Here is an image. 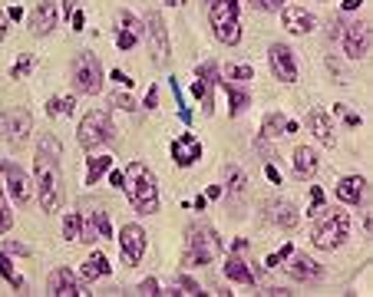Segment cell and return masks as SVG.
Masks as SVG:
<instances>
[{"label": "cell", "mask_w": 373, "mask_h": 297, "mask_svg": "<svg viewBox=\"0 0 373 297\" xmlns=\"http://www.w3.org/2000/svg\"><path fill=\"white\" fill-rule=\"evenodd\" d=\"M34 185H37L40 208L53 215L56 208L63 205V172H60V155H50V152L37 148V159H34Z\"/></svg>", "instance_id": "cell-1"}, {"label": "cell", "mask_w": 373, "mask_h": 297, "mask_svg": "<svg viewBox=\"0 0 373 297\" xmlns=\"http://www.w3.org/2000/svg\"><path fill=\"white\" fill-rule=\"evenodd\" d=\"M103 274H110V258H106L103 251H96V255H90V258L83 261L79 278H83V281H96V278H103Z\"/></svg>", "instance_id": "cell-25"}, {"label": "cell", "mask_w": 373, "mask_h": 297, "mask_svg": "<svg viewBox=\"0 0 373 297\" xmlns=\"http://www.w3.org/2000/svg\"><path fill=\"white\" fill-rule=\"evenodd\" d=\"M123 188L129 195V205L142 215H155L159 211V182L149 172L146 162H129L126 175H123Z\"/></svg>", "instance_id": "cell-2"}, {"label": "cell", "mask_w": 373, "mask_h": 297, "mask_svg": "<svg viewBox=\"0 0 373 297\" xmlns=\"http://www.w3.org/2000/svg\"><path fill=\"white\" fill-rule=\"evenodd\" d=\"M224 278H228V281H238V284H244V287H251V284H255V274L248 271L244 258H238V255L224 261Z\"/></svg>", "instance_id": "cell-26"}, {"label": "cell", "mask_w": 373, "mask_h": 297, "mask_svg": "<svg viewBox=\"0 0 373 297\" xmlns=\"http://www.w3.org/2000/svg\"><path fill=\"white\" fill-rule=\"evenodd\" d=\"M311 202H314V208L324 205V192H320V188H311Z\"/></svg>", "instance_id": "cell-49"}, {"label": "cell", "mask_w": 373, "mask_h": 297, "mask_svg": "<svg viewBox=\"0 0 373 297\" xmlns=\"http://www.w3.org/2000/svg\"><path fill=\"white\" fill-rule=\"evenodd\" d=\"M0 172L7 175V188H10V195H14V202L17 205H30V198H34V179L23 172L20 166H14V162H3L0 159Z\"/></svg>", "instance_id": "cell-10"}, {"label": "cell", "mask_w": 373, "mask_h": 297, "mask_svg": "<svg viewBox=\"0 0 373 297\" xmlns=\"http://www.w3.org/2000/svg\"><path fill=\"white\" fill-rule=\"evenodd\" d=\"M291 255H294V244H284V248H281V251H278V261L291 258Z\"/></svg>", "instance_id": "cell-51"}, {"label": "cell", "mask_w": 373, "mask_h": 297, "mask_svg": "<svg viewBox=\"0 0 373 297\" xmlns=\"http://www.w3.org/2000/svg\"><path fill=\"white\" fill-rule=\"evenodd\" d=\"M222 251V242H218V231L211 224H188L185 231V255H182V264L185 268H202V264H211Z\"/></svg>", "instance_id": "cell-4"}, {"label": "cell", "mask_w": 373, "mask_h": 297, "mask_svg": "<svg viewBox=\"0 0 373 297\" xmlns=\"http://www.w3.org/2000/svg\"><path fill=\"white\" fill-rule=\"evenodd\" d=\"M224 90H228V99H231V119H238V112H244L248 109V93L244 90H238L235 83H224Z\"/></svg>", "instance_id": "cell-28"}, {"label": "cell", "mask_w": 373, "mask_h": 297, "mask_svg": "<svg viewBox=\"0 0 373 297\" xmlns=\"http://www.w3.org/2000/svg\"><path fill=\"white\" fill-rule=\"evenodd\" d=\"M7 251H10V255H27V248H23V244H17V242L7 244Z\"/></svg>", "instance_id": "cell-52"}, {"label": "cell", "mask_w": 373, "mask_h": 297, "mask_svg": "<svg viewBox=\"0 0 373 297\" xmlns=\"http://www.w3.org/2000/svg\"><path fill=\"white\" fill-rule=\"evenodd\" d=\"M47 294L53 297H76V294H86V291H79V281L70 268H56L50 271V278H47Z\"/></svg>", "instance_id": "cell-17"}, {"label": "cell", "mask_w": 373, "mask_h": 297, "mask_svg": "<svg viewBox=\"0 0 373 297\" xmlns=\"http://www.w3.org/2000/svg\"><path fill=\"white\" fill-rule=\"evenodd\" d=\"M264 218H268V222L271 224H278V228H284V231H291V228H294V224H298V208H294V205L291 202H284V198H271V202H264Z\"/></svg>", "instance_id": "cell-16"}, {"label": "cell", "mask_w": 373, "mask_h": 297, "mask_svg": "<svg viewBox=\"0 0 373 297\" xmlns=\"http://www.w3.org/2000/svg\"><path fill=\"white\" fill-rule=\"evenodd\" d=\"M10 228H14V211H10L7 195H3V188H0V235H7Z\"/></svg>", "instance_id": "cell-33"}, {"label": "cell", "mask_w": 373, "mask_h": 297, "mask_svg": "<svg viewBox=\"0 0 373 297\" xmlns=\"http://www.w3.org/2000/svg\"><path fill=\"white\" fill-rule=\"evenodd\" d=\"M56 27H60V10H56L53 0H40L30 14V34L34 37H50Z\"/></svg>", "instance_id": "cell-14"}, {"label": "cell", "mask_w": 373, "mask_h": 297, "mask_svg": "<svg viewBox=\"0 0 373 297\" xmlns=\"http://www.w3.org/2000/svg\"><path fill=\"white\" fill-rule=\"evenodd\" d=\"M337 116H340V119H344V122H347V126H350V129H357V126H360V116H357L354 109H347V106H344V103H340V106H337Z\"/></svg>", "instance_id": "cell-41"}, {"label": "cell", "mask_w": 373, "mask_h": 297, "mask_svg": "<svg viewBox=\"0 0 373 297\" xmlns=\"http://www.w3.org/2000/svg\"><path fill=\"white\" fill-rule=\"evenodd\" d=\"M142 34H146V27L132 17L129 10H123V14H119V34H116V47L126 53V50H132V47L139 43V37H142Z\"/></svg>", "instance_id": "cell-20"}, {"label": "cell", "mask_w": 373, "mask_h": 297, "mask_svg": "<svg viewBox=\"0 0 373 297\" xmlns=\"http://www.w3.org/2000/svg\"><path fill=\"white\" fill-rule=\"evenodd\" d=\"M110 103H112V106H119V109H136L132 96H126V93H112V96H110Z\"/></svg>", "instance_id": "cell-43"}, {"label": "cell", "mask_w": 373, "mask_h": 297, "mask_svg": "<svg viewBox=\"0 0 373 297\" xmlns=\"http://www.w3.org/2000/svg\"><path fill=\"white\" fill-rule=\"evenodd\" d=\"M70 79H73V90L83 96H96L99 90H103V66H99V60H96L93 53H79L73 60V73H70Z\"/></svg>", "instance_id": "cell-7"}, {"label": "cell", "mask_w": 373, "mask_h": 297, "mask_svg": "<svg viewBox=\"0 0 373 297\" xmlns=\"http://www.w3.org/2000/svg\"><path fill=\"white\" fill-rule=\"evenodd\" d=\"M136 294H142V297H152V294H166L162 287H159V281L155 278H146L139 287H136Z\"/></svg>", "instance_id": "cell-39"}, {"label": "cell", "mask_w": 373, "mask_h": 297, "mask_svg": "<svg viewBox=\"0 0 373 297\" xmlns=\"http://www.w3.org/2000/svg\"><path fill=\"white\" fill-rule=\"evenodd\" d=\"M218 195H222V188H218V185H211V188L205 192V198H218Z\"/></svg>", "instance_id": "cell-56"}, {"label": "cell", "mask_w": 373, "mask_h": 297, "mask_svg": "<svg viewBox=\"0 0 373 297\" xmlns=\"http://www.w3.org/2000/svg\"><path fill=\"white\" fill-rule=\"evenodd\" d=\"M211 34L222 40L224 47H235L242 40V23H238V0H211Z\"/></svg>", "instance_id": "cell-5"}, {"label": "cell", "mask_w": 373, "mask_h": 297, "mask_svg": "<svg viewBox=\"0 0 373 297\" xmlns=\"http://www.w3.org/2000/svg\"><path fill=\"white\" fill-rule=\"evenodd\" d=\"M255 10H261V14H274V10H281L284 7V0H248Z\"/></svg>", "instance_id": "cell-40"}, {"label": "cell", "mask_w": 373, "mask_h": 297, "mask_svg": "<svg viewBox=\"0 0 373 297\" xmlns=\"http://www.w3.org/2000/svg\"><path fill=\"white\" fill-rule=\"evenodd\" d=\"M166 294H205V291L198 287V281H192L182 274V278L175 281V291H166Z\"/></svg>", "instance_id": "cell-34"}, {"label": "cell", "mask_w": 373, "mask_h": 297, "mask_svg": "<svg viewBox=\"0 0 373 297\" xmlns=\"http://www.w3.org/2000/svg\"><path fill=\"white\" fill-rule=\"evenodd\" d=\"M7 20H23V7H10V10H7Z\"/></svg>", "instance_id": "cell-50"}, {"label": "cell", "mask_w": 373, "mask_h": 297, "mask_svg": "<svg viewBox=\"0 0 373 297\" xmlns=\"http://www.w3.org/2000/svg\"><path fill=\"white\" fill-rule=\"evenodd\" d=\"M110 185L123 188V172H110Z\"/></svg>", "instance_id": "cell-53"}, {"label": "cell", "mask_w": 373, "mask_h": 297, "mask_svg": "<svg viewBox=\"0 0 373 297\" xmlns=\"http://www.w3.org/2000/svg\"><path fill=\"white\" fill-rule=\"evenodd\" d=\"M79 242H83V244H93V242H99V231H96L93 218H90V222L83 218V228H79Z\"/></svg>", "instance_id": "cell-38"}, {"label": "cell", "mask_w": 373, "mask_h": 297, "mask_svg": "<svg viewBox=\"0 0 373 297\" xmlns=\"http://www.w3.org/2000/svg\"><path fill=\"white\" fill-rule=\"evenodd\" d=\"M112 168V159L110 155H90L86 159V185H99V179Z\"/></svg>", "instance_id": "cell-27"}, {"label": "cell", "mask_w": 373, "mask_h": 297, "mask_svg": "<svg viewBox=\"0 0 373 297\" xmlns=\"http://www.w3.org/2000/svg\"><path fill=\"white\" fill-rule=\"evenodd\" d=\"M112 79H116V83H119V86H132V79H129V76H126V73H123V70H112Z\"/></svg>", "instance_id": "cell-47"}, {"label": "cell", "mask_w": 373, "mask_h": 297, "mask_svg": "<svg viewBox=\"0 0 373 297\" xmlns=\"http://www.w3.org/2000/svg\"><path fill=\"white\" fill-rule=\"evenodd\" d=\"M360 7V0H344V10H357Z\"/></svg>", "instance_id": "cell-57"}, {"label": "cell", "mask_w": 373, "mask_h": 297, "mask_svg": "<svg viewBox=\"0 0 373 297\" xmlns=\"http://www.w3.org/2000/svg\"><path fill=\"white\" fill-rule=\"evenodd\" d=\"M268 63H271V73L278 76L281 83H294V79H298V60H294V50H291V47L271 43Z\"/></svg>", "instance_id": "cell-13"}, {"label": "cell", "mask_w": 373, "mask_h": 297, "mask_svg": "<svg viewBox=\"0 0 373 297\" xmlns=\"http://www.w3.org/2000/svg\"><path fill=\"white\" fill-rule=\"evenodd\" d=\"M79 228H83L79 211H70V215L63 218V238H66V242H79Z\"/></svg>", "instance_id": "cell-30"}, {"label": "cell", "mask_w": 373, "mask_h": 297, "mask_svg": "<svg viewBox=\"0 0 373 297\" xmlns=\"http://www.w3.org/2000/svg\"><path fill=\"white\" fill-rule=\"evenodd\" d=\"M93 224H96V231H99V238H112V224H110L106 211H93Z\"/></svg>", "instance_id": "cell-36"}, {"label": "cell", "mask_w": 373, "mask_h": 297, "mask_svg": "<svg viewBox=\"0 0 373 297\" xmlns=\"http://www.w3.org/2000/svg\"><path fill=\"white\" fill-rule=\"evenodd\" d=\"M198 83L215 96V86H218V66H215V63H202V66H198Z\"/></svg>", "instance_id": "cell-29"}, {"label": "cell", "mask_w": 373, "mask_h": 297, "mask_svg": "<svg viewBox=\"0 0 373 297\" xmlns=\"http://www.w3.org/2000/svg\"><path fill=\"white\" fill-rule=\"evenodd\" d=\"M304 129L311 132L318 142H324V146H334V126H331V116L324 109H307V116H304Z\"/></svg>", "instance_id": "cell-18"}, {"label": "cell", "mask_w": 373, "mask_h": 297, "mask_svg": "<svg viewBox=\"0 0 373 297\" xmlns=\"http://www.w3.org/2000/svg\"><path fill=\"white\" fill-rule=\"evenodd\" d=\"M142 106H146V109H155V106H159V86H152V90H149V96H146V103H142Z\"/></svg>", "instance_id": "cell-46"}, {"label": "cell", "mask_w": 373, "mask_h": 297, "mask_svg": "<svg viewBox=\"0 0 373 297\" xmlns=\"http://www.w3.org/2000/svg\"><path fill=\"white\" fill-rule=\"evenodd\" d=\"M34 129V116L30 109H10V112H0V139H7V142H14V146H23L27 142V135Z\"/></svg>", "instance_id": "cell-8"}, {"label": "cell", "mask_w": 373, "mask_h": 297, "mask_svg": "<svg viewBox=\"0 0 373 297\" xmlns=\"http://www.w3.org/2000/svg\"><path fill=\"white\" fill-rule=\"evenodd\" d=\"M264 175H268V179H271L274 185L281 182V175H278V168H274V166H264Z\"/></svg>", "instance_id": "cell-48"}, {"label": "cell", "mask_w": 373, "mask_h": 297, "mask_svg": "<svg viewBox=\"0 0 373 297\" xmlns=\"http://www.w3.org/2000/svg\"><path fill=\"white\" fill-rule=\"evenodd\" d=\"M284 132H298L294 119H287L284 112H271V116H264V122H261L264 139H274V135H284Z\"/></svg>", "instance_id": "cell-23"}, {"label": "cell", "mask_w": 373, "mask_h": 297, "mask_svg": "<svg viewBox=\"0 0 373 297\" xmlns=\"http://www.w3.org/2000/svg\"><path fill=\"white\" fill-rule=\"evenodd\" d=\"M0 274L10 281L14 287H23V281H20V274L14 271V264H10V258H7V251H0Z\"/></svg>", "instance_id": "cell-35"}, {"label": "cell", "mask_w": 373, "mask_h": 297, "mask_svg": "<svg viewBox=\"0 0 373 297\" xmlns=\"http://www.w3.org/2000/svg\"><path fill=\"white\" fill-rule=\"evenodd\" d=\"M291 166H294V172H298L300 179L314 175V172H318V152H314V148H307V146H298V148H294Z\"/></svg>", "instance_id": "cell-24"}, {"label": "cell", "mask_w": 373, "mask_h": 297, "mask_svg": "<svg viewBox=\"0 0 373 297\" xmlns=\"http://www.w3.org/2000/svg\"><path fill=\"white\" fill-rule=\"evenodd\" d=\"M264 294H268V297H284V294H291V291H284V287H268Z\"/></svg>", "instance_id": "cell-54"}, {"label": "cell", "mask_w": 373, "mask_h": 297, "mask_svg": "<svg viewBox=\"0 0 373 297\" xmlns=\"http://www.w3.org/2000/svg\"><path fill=\"white\" fill-rule=\"evenodd\" d=\"M73 106H76L73 96H66V99H50V103H47V112H50V116H70Z\"/></svg>", "instance_id": "cell-32"}, {"label": "cell", "mask_w": 373, "mask_h": 297, "mask_svg": "<svg viewBox=\"0 0 373 297\" xmlns=\"http://www.w3.org/2000/svg\"><path fill=\"white\" fill-rule=\"evenodd\" d=\"M228 192H244V185H248V175H244V168H235L228 166Z\"/></svg>", "instance_id": "cell-31"}, {"label": "cell", "mask_w": 373, "mask_h": 297, "mask_svg": "<svg viewBox=\"0 0 373 297\" xmlns=\"http://www.w3.org/2000/svg\"><path fill=\"white\" fill-rule=\"evenodd\" d=\"M281 23H284V30H291V34H298V37H307L314 27H318V20L311 10H304L298 3H284L281 7Z\"/></svg>", "instance_id": "cell-15"}, {"label": "cell", "mask_w": 373, "mask_h": 297, "mask_svg": "<svg viewBox=\"0 0 373 297\" xmlns=\"http://www.w3.org/2000/svg\"><path fill=\"white\" fill-rule=\"evenodd\" d=\"M40 148H43V152H50V155H63V146H60V139H53V135L40 139Z\"/></svg>", "instance_id": "cell-42"}, {"label": "cell", "mask_w": 373, "mask_h": 297, "mask_svg": "<svg viewBox=\"0 0 373 297\" xmlns=\"http://www.w3.org/2000/svg\"><path fill=\"white\" fill-rule=\"evenodd\" d=\"M231 79H238V83L251 79V66H248V63H235V66H231Z\"/></svg>", "instance_id": "cell-44"}, {"label": "cell", "mask_w": 373, "mask_h": 297, "mask_svg": "<svg viewBox=\"0 0 373 297\" xmlns=\"http://www.w3.org/2000/svg\"><path fill=\"white\" fill-rule=\"evenodd\" d=\"M76 139H79V146L86 148V152H93V148L106 146L112 139V119L106 109H93L86 112L83 119H79V132H76Z\"/></svg>", "instance_id": "cell-6"}, {"label": "cell", "mask_w": 373, "mask_h": 297, "mask_svg": "<svg viewBox=\"0 0 373 297\" xmlns=\"http://www.w3.org/2000/svg\"><path fill=\"white\" fill-rule=\"evenodd\" d=\"M7 40V14H0V43Z\"/></svg>", "instance_id": "cell-55"}, {"label": "cell", "mask_w": 373, "mask_h": 297, "mask_svg": "<svg viewBox=\"0 0 373 297\" xmlns=\"http://www.w3.org/2000/svg\"><path fill=\"white\" fill-rule=\"evenodd\" d=\"M30 70H34V56L30 53H20V60H17V66H14V79H23V76H30Z\"/></svg>", "instance_id": "cell-37"}, {"label": "cell", "mask_w": 373, "mask_h": 297, "mask_svg": "<svg viewBox=\"0 0 373 297\" xmlns=\"http://www.w3.org/2000/svg\"><path fill=\"white\" fill-rule=\"evenodd\" d=\"M63 7H66V14H73V10H76V0H63Z\"/></svg>", "instance_id": "cell-58"}, {"label": "cell", "mask_w": 373, "mask_h": 297, "mask_svg": "<svg viewBox=\"0 0 373 297\" xmlns=\"http://www.w3.org/2000/svg\"><path fill=\"white\" fill-rule=\"evenodd\" d=\"M168 7H179V3H182V0H166Z\"/></svg>", "instance_id": "cell-59"}, {"label": "cell", "mask_w": 373, "mask_h": 297, "mask_svg": "<svg viewBox=\"0 0 373 297\" xmlns=\"http://www.w3.org/2000/svg\"><path fill=\"white\" fill-rule=\"evenodd\" d=\"M287 274H291V281L311 284V281H320V278H324V268H320V264H314L311 258H304V255H291Z\"/></svg>", "instance_id": "cell-21"}, {"label": "cell", "mask_w": 373, "mask_h": 297, "mask_svg": "<svg viewBox=\"0 0 373 297\" xmlns=\"http://www.w3.org/2000/svg\"><path fill=\"white\" fill-rule=\"evenodd\" d=\"M70 20H73V30H76V34L86 27V14H83V10H73V14H70Z\"/></svg>", "instance_id": "cell-45"}, {"label": "cell", "mask_w": 373, "mask_h": 297, "mask_svg": "<svg viewBox=\"0 0 373 297\" xmlns=\"http://www.w3.org/2000/svg\"><path fill=\"white\" fill-rule=\"evenodd\" d=\"M119 248H123V261L136 268L142 255H146V231H142V224H123V231H119Z\"/></svg>", "instance_id": "cell-12"}, {"label": "cell", "mask_w": 373, "mask_h": 297, "mask_svg": "<svg viewBox=\"0 0 373 297\" xmlns=\"http://www.w3.org/2000/svg\"><path fill=\"white\" fill-rule=\"evenodd\" d=\"M146 37H149L152 56H155L159 63H168V56H172V43H168L166 20H162V14H159V10H152L149 17H146Z\"/></svg>", "instance_id": "cell-11"}, {"label": "cell", "mask_w": 373, "mask_h": 297, "mask_svg": "<svg viewBox=\"0 0 373 297\" xmlns=\"http://www.w3.org/2000/svg\"><path fill=\"white\" fill-rule=\"evenodd\" d=\"M350 238V215L344 208H320L314 211V228H311V244L320 251H334Z\"/></svg>", "instance_id": "cell-3"}, {"label": "cell", "mask_w": 373, "mask_h": 297, "mask_svg": "<svg viewBox=\"0 0 373 297\" xmlns=\"http://www.w3.org/2000/svg\"><path fill=\"white\" fill-rule=\"evenodd\" d=\"M172 159H175V166H195L198 159H202V142L192 135V132H185V135H179L175 142H172Z\"/></svg>", "instance_id": "cell-19"}, {"label": "cell", "mask_w": 373, "mask_h": 297, "mask_svg": "<svg viewBox=\"0 0 373 297\" xmlns=\"http://www.w3.org/2000/svg\"><path fill=\"white\" fill-rule=\"evenodd\" d=\"M363 192H367V179L363 175H344L337 182V198L344 205H360L363 202Z\"/></svg>", "instance_id": "cell-22"}, {"label": "cell", "mask_w": 373, "mask_h": 297, "mask_svg": "<svg viewBox=\"0 0 373 297\" xmlns=\"http://www.w3.org/2000/svg\"><path fill=\"white\" fill-rule=\"evenodd\" d=\"M344 53L350 56V60H363V56L370 53V43H373V34H370V23L367 20H354V23H347V30H344Z\"/></svg>", "instance_id": "cell-9"}]
</instances>
